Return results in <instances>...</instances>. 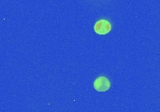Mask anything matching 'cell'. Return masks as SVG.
<instances>
[{"instance_id":"7a4b0ae2","label":"cell","mask_w":160,"mask_h":112,"mask_svg":"<svg viewBox=\"0 0 160 112\" xmlns=\"http://www.w3.org/2000/svg\"><path fill=\"white\" fill-rule=\"evenodd\" d=\"M94 88L98 92H106L111 88V82L106 77H98L94 81Z\"/></svg>"},{"instance_id":"6da1fadb","label":"cell","mask_w":160,"mask_h":112,"mask_svg":"<svg viewBox=\"0 0 160 112\" xmlns=\"http://www.w3.org/2000/svg\"><path fill=\"white\" fill-rule=\"evenodd\" d=\"M94 30L98 35H106L112 30V24L107 20H99L95 23Z\"/></svg>"}]
</instances>
